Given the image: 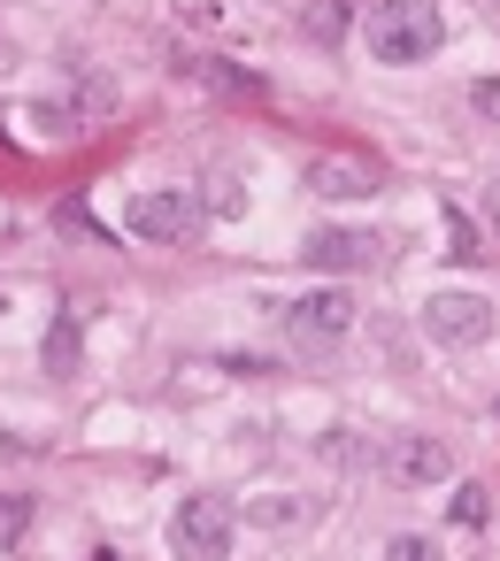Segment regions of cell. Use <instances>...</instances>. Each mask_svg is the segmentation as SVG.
Listing matches in <instances>:
<instances>
[{"mask_svg":"<svg viewBox=\"0 0 500 561\" xmlns=\"http://www.w3.org/2000/svg\"><path fill=\"white\" fill-rule=\"evenodd\" d=\"M362 47L370 62L385 70H416L446 47V16H439V0H377V9L362 16Z\"/></svg>","mask_w":500,"mask_h":561,"instance_id":"obj_1","label":"cell"},{"mask_svg":"<svg viewBox=\"0 0 500 561\" xmlns=\"http://www.w3.org/2000/svg\"><path fill=\"white\" fill-rule=\"evenodd\" d=\"M492 331H500V308H492L485 293H469V285H439V293L423 300V339L446 346V354H469V346H485Z\"/></svg>","mask_w":500,"mask_h":561,"instance_id":"obj_2","label":"cell"},{"mask_svg":"<svg viewBox=\"0 0 500 561\" xmlns=\"http://www.w3.org/2000/svg\"><path fill=\"white\" fill-rule=\"evenodd\" d=\"M231 538H239V515L216 492H193L170 507V561H231Z\"/></svg>","mask_w":500,"mask_h":561,"instance_id":"obj_3","label":"cell"},{"mask_svg":"<svg viewBox=\"0 0 500 561\" xmlns=\"http://www.w3.org/2000/svg\"><path fill=\"white\" fill-rule=\"evenodd\" d=\"M124 224H132V239H147V247H185V239L208 224V208H201L193 185H155V193H132Z\"/></svg>","mask_w":500,"mask_h":561,"instance_id":"obj_4","label":"cell"},{"mask_svg":"<svg viewBox=\"0 0 500 561\" xmlns=\"http://www.w3.org/2000/svg\"><path fill=\"white\" fill-rule=\"evenodd\" d=\"M285 339H293L300 354H339V346L354 339V293H339V285L300 293V300L285 308Z\"/></svg>","mask_w":500,"mask_h":561,"instance_id":"obj_5","label":"cell"},{"mask_svg":"<svg viewBox=\"0 0 500 561\" xmlns=\"http://www.w3.org/2000/svg\"><path fill=\"white\" fill-rule=\"evenodd\" d=\"M377 469H385V484H400V492H439V484L454 477V454H446V438H431V431H400V438H385Z\"/></svg>","mask_w":500,"mask_h":561,"instance_id":"obj_6","label":"cell"},{"mask_svg":"<svg viewBox=\"0 0 500 561\" xmlns=\"http://www.w3.org/2000/svg\"><path fill=\"white\" fill-rule=\"evenodd\" d=\"M308 262L316 270H377V262H393V239L385 231H308Z\"/></svg>","mask_w":500,"mask_h":561,"instance_id":"obj_7","label":"cell"},{"mask_svg":"<svg viewBox=\"0 0 500 561\" xmlns=\"http://www.w3.org/2000/svg\"><path fill=\"white\" fill-rule=\"evenodd\" d=\"M308 193H331V201H354V193H377V178H370V162H308Z\"/></svg>","mask_w":500,"mask_h":561,"instance_id":"obj_8","label":"cell"},{"mask_svg":"<svg viewBox=\"0 0 500 561\" xmlns=\"http://www.w3.org/2000/svg\"><path fill=\"white\" fill-rule=\"evenodd\" d=\"M201 193H208V201H201V208H208V216H247V185H239V178H231V170H216V178H208V185H201Z\"/></svg>","mask_w":500,"mask_h":561,"instance_id":"obj_9","label":"cell"},{"mask_svg":"<svg viewBox=\"0 0 500 561\" xmlns=\"http://www.w3.org/2000/svg\"><path fill=\"white\" fill-rule=\"evenodd\" d=\"M300 32H308V39H323V47H331V39H339V32H346V9H339V0H316V9H308V16H300Z\"/></svg>","mask_w":500,"mask_h":561,"instance_id":"obj_10","label":"cell"},{"mask_svg":"<svg viewBox=\"0 0 500 561\" xmlns=\"http://www.w3.org/2000/svg\"><path fill=\"white\" fill-rule=\"evenodd\" d=\"M385 561H446V553H439V538H423V530H400V538H385Z\"/></svg>","mask_w":500,"mask_h":561,"instance_id":"obj_11","label":"cell"},{"mask_svg":"<svg viewBox=\"0 0 500 561\" xmlns=\"http://www.w3.org/2000/svg\"><path fill=\"white\" fill-rule=\"evenodd\" d=\"M300 515V500L293 492H270V500H254V523H293Z\"/></svg>","mask_w":500,"mask_h":561,"instance_id":"obj_12","label":"cell"},{"mask_svg":"<svg viewBox=\"0 0 500 561\" xmlns=\"http://www.w3.org/2000/svg\"><path fill=\"white\" fill-rule=\"evenodd\" d=\"M469 108H477L485 124H500V78H477V85H469Z\"/></svg>","mask_w":500,"mask_h":561,"instance_id":"obj_13","label":"cell"},{"mask_svg":"<svg viewBox=\"0 0 500 561\" xmlns=\"http://www.w3.org/2000/svg\"><path fill=\"white\" fill-rule=\"evenodd\" d=\"M454 523H485V492H477V484L454 492Z\"/></svg>","mask_w":500,"mask_h":561,"instance_id":"obj_14","label":"cell"},{"mask_svg":"<svg viewBox=\"0 0 500 561\" xmlns=\"http://www.w3.org/2000/svg\"><path fill=\"white\" fill-rule=\"evenodd\" d=\"M24 515H32L24 500H9V507H0V538H16V530H24Z\"/></svg>","mask_w":500,"mask_h":561,"instance_id":"obj_15","label":"cell"},{"mask_svg":"<svg viewBox=\"0 0 500 561\" xmlns=\"http://www.w3.org/2000/svg\"><path fill=\"white\" fill-rule=\"evenodd\" d=\"M485 216H492V224H500V185H492V193H485Z\"/></svg>","mask_w":500,"mask_h":561,"instance_id":"obj_16","label":"cell"}]
</instances>
